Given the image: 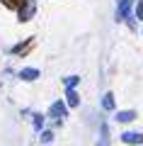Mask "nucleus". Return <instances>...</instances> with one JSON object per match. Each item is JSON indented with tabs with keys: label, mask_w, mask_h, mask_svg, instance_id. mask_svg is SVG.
I'll return each mask as SVG.
<instances>
[{
	"label": "nucleus",
	"mask_w": 143,
	"mask_h": 146,
	"mask_svg": "<svg viewBox=\"0 0 143 146\" xmlns=\"http://www.w3.org/2000/svg\"><path fill=\"white\" fill-rule=\"evenodd\" d=\"M121 141L124 144H131V146H138V144H143V134L141 131H124Z\"/></svg>",
	"instance_id": "f257e3e1"
},
{
	"label": "nucleus",
	"mask_w": 143,
	"mask_h": 146,
	"mask_svg": "<svg viewBox=\"0 0 143 146\" xmlns=\"http://www.w3.org/2000/svg\"><path fill=\"white\" fill-rule=\"evenodd\" d=\"M131 12V0H119L117 3V20H126Z\"/></svg>",
	"instance_id": "f03ea898"
},
{
	"label": "nucleus",
	"mask_w": 143,
	"mask_h": 146,
	"mask_svg": "<svg viewBox=\"0 0 143 146\" xmlns=\"http://www.w3.org/2000/svg\"><path fill=\"white\" fill-rule=\"evenodd\" d=\"M34 15V3L32 0H24V5L20 7V20H29Z\"/></svg>",
	"instance_id": "7ed1b4c3"
},
{
	"label": "nucleus",
	"mask_w": 143,
	"mask_h": 146,
	"mask_svg": "<svg viewBox=\"0 0 143 146\" xmlns=\"http://www.w3.org/2000/svg\"><path fill=\"white\" fill-rule=\"evenodd\" d=\"M49 112H51V117H56V119H61V117H66V105H63V102H53Z\"/></svg>",
	"instance_id": "20e7f679"
},
{
	"label": "nucleus",
	"mask_w": 143,
	"mask_h": 146,
	"mask_svg": "<svg viewBox=\"0 0 143 146\" xmlns=\"http://www.w3.org/2000/svg\"><path fill=\"white\" fill-rule=\"evenodd\" d=\"M66 102L71 105V107H78L80 105V98H78V93L73 88H68V93H66Z\"/></svg>",
	"instance_id": "39448f33"
},
{
	"label": "nucleus",
	"mask_w": 143,
	"mask_h": 146,
	"mask_svg": "<svg viewBox=\"0 0 143 146\" xmlns=\"http://www.w3.org/2000/svg\"><path fill=\"white\" fill-rule=\"evenodd\" d=\"M97 146H109V127L102 124V129H100V141Z\"/></svg>",
	"instance_id": "423d86ee"
},
{
	"label": "nucleus",
	"mask_w": 143,
	"mask_h": 146,
	"mask_svg": "<svg viewBox=\"0 0 143 146\" xmlns=\"http://www.w3.org/2000/svg\"><path fill=\"white\" fill-rule=\"evenodd\" d=\"M20 78L22 80H36L39 78V71H36V68H24V71L20 73Z\"/></svg>",
	"instance_id": "0eeeda50"
},
{
	"label": "nucleus",
	"mask_w": 143,
	"mask_h": 146,
	"mask_svg": "<svg viewBox=\"0 0 143 146\" xmlns=\"http://www.w3.org/2000/svg\"><path fill=\"white\" fill-rule=\"evenodd\" d=\"M133 119H136V112L133 110H124V112L117 115V122H133Z\"/></svg>",
	"instance_id": "6e6552de"
},
{
	"label": "nucleus",
	"mask_w": 143,
	"mask_h": 146,
	"mask_svg": "<svg viewBox=\"0 0 143 146\" xmlns=\"http://www.w3.org/2000/svg\"><path fill=\"white\" fill-rule=\"evenodd\" d=\"M102 107L104 110H114V98H112V93H107L102 98Z\"/></svg>",
	"instance_id": "1a4fd4ad"
},
{
	"label": "nucleus",
	"mask_w": 143,
	"mask_h": 146,
	"mask_svg": "<svg viewBox=\"0 0 143 146\" xmlns=\"http://www.w3.org/2000/svg\"><path fill=\"white\" fill-rule=\"evenodd\" d=\"M39 139H41V144H49V141L53 139V131H41V136H39Z\"/></svg>",
	"instance_id": "9d476101"
},
{
	"label": "nucleus",
	"mask_w": 143,
	"mask_h": 146,
	"mask_svg": "<svg viewBox=\"0 0 143 146\" xmlns=\"http://www.w3.org/2000/svg\"><path fill=\"white\" fill-rule=\"evenodd\" d=\"M78 80H80L78 76H71V78H66V88H75V85H78Z\"/></svg>",
	"instance_id": "9b49d317"
},
{
	"label": "nucleus",
	"mask_w": 143,
	"mask_h": 146,
	"mask_svg": "<svg viewBox=\"0 0 143 146\" xmlns=\"http://www.w3.org/2000/svg\"><path fill=\"white\" fill-rule=\"evenodd\" d=\"M41 124H44V117H41V115H34V127H36V129H41Z\"/></svg>",
	"instance_id": "f8f14e48"
},
{
	"label": "nucleus",
	"mask_w": 143,
	"mask_h": 146,
	"mask_svg": "<svg viewBox=\"0 0 143 146\" xmlns=\"http://www.w3.org/2000/svg\"><path fill=\"white\" fill-rule=\"evenodd\" d=\"M136 17H138V20H143V0L138 3V7H136Z\"/></svg>",
	"instance_id": "ddd939ff"
}]
</instances>
